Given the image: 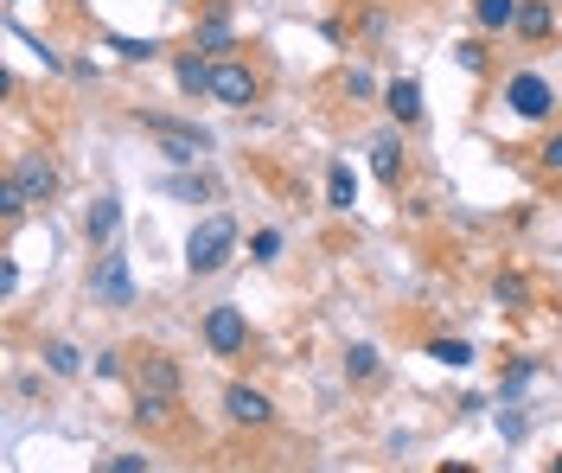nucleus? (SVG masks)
Here are the masks:
<instances>
[{"label": "nucleus", "instance_id": "bb28decb", "mask_svg": "<svg viewBox=\"0 0 562 473\" xmlns=\"http://www.w3.org/2000/svg\"><path fill=\"white\" fill-rule=\"evenodd\" d=\"M454 58L467 65V71H486V45H480V38H467V45H454Z\"/></svg>", "mask_w": 562, "mask_h": 473}, {"label": "nucleus", "instance_id": "c85d7f7f", "mask_svg": "<svg viewBox=\"0 0 562 473\" xmlns=\"http://www.w3.org/2000/svg\"><path fill=\"white\" fill-rule=\"evenodd\" d=\"M537 154H543V167H550V173H562V135H550Z\"/></svg>", "mask_w": 562, "mask_h": 473}, {"label": "nucleus", "instance_id": "dca6fc26", "mask_svg": "<svg viewBox=\"0 0 562 473\" xmlns=\"http://www.w3.org/2000/svg\"><path fill=\"white\" fill-rule=\"evenodd\" d=\"M173 403H179V397H160V391H140V397H135V423H140V429H160V423L173 416Z\"/></svg>", "mask_w": 562, "mask_h": 473}, {"label": "nucleus", "instance_id": "2eb2a0df", "mask_svg": "<svg viewBox=\"0 0 562 473\" xmlns=\"http://www.w3.org/2000/svg\"><path fill=\"white\" fill-rule=\"evenodd\" d=\"M326 205H333V212H351V205H358V180H351L346 160H333V173H326Z\"/></svg>", "mask_w": 562, "mask_h": 473}, {"label": "nucleus", "instance_id": "6e6552de", "mask_svg": "<svg viewBox=\"0 0 562 473\" xmlns=\"http://www.w3.org/2000/svg\"><path fill=\"white\" fill-rule=\"evenodd\" d=\"M13 180H20V192H26L33 205H45V199L58 192V167H52L45 154H20V167H13Z\"/></svg>", "mask_w": 562, "mask_h": 473}, {"label": "nucleus", "instance_id": "f3484780", "mask_svg": "<svg viewBox=\"0 0 562 473\" xmlns=\"http://www.w3.org/2000/svg\"><path fill=\"white\" fill-rule=\"evenodd\" d=\"M179 90H186V97H211V65L205 58H179Z\"/></svg>", "mask_w": 562, "mask_h": 473}, {"label": "nucleus", "instance_id": "f257e3e1", "mask_svg": "<svg viewBox=\"0 0 562 473\" xmlns=\"http://www.w3.org/2000/svg\"><path fill=\"white\" fill-rule=\"evenodd\" d=\"M231 256H237V218H231V212H211V218L186 237V269H192V275H217Z\"/></svg>", "mask_w": 562, "mask_h": 473}, {"label": "nucleus", "instance_id": "4be33fe9", "mask_svg": "<svg viewBox=\"0 0 562 473\" xmlns=\"http://www.w3.org/2000/svg\"><path fill=\"white\" fill-rule=\"evenodd\" d=\"M109 52H122L128 65H147V58L160 52V38H122V33H109Z\"/></svg>", "mask_w": 562, "mask_h": 473}, {"label": "nucleus", "instance_id": "39448f33", "mask_svg": "<svg viewBox=\"0 0 562 473\" xmlns=\"http://www.w3.org/2000/svg\"><path fill=\"white\" fill-rule=\"evenodd\" d=\"M505 103H512V115H525V122H543V115L557 110V90H550V77L518 71L505 83Z\"/></svg>", "mask_w": 562, "mask_h": 473}, {"label": "nucleus", "instance_id": "4468645a", "mask_svg": "<svg viewBox=\"0 0 562 473\" xmlns=\"http://www.w3.org/2000/svg\"><path fill=\"white\" fill-rule=\"evenodd\" d=\"M518 7H525V0H473V20H480L486 33H505V26H518Z\"/></svg>", "mask_w": 562, "mask_h": 473}, {"label": "nucleus", "instance_id": "393cba45", "mask_svg": "<svg viewBox=\"0 0 562 473\" xmlns=\"http://www.w3.org/2000/svg\"><path fill=\"white\" fill-rule=\"evenodd\" d=\"M13 38H20V45L33 52V58H38V65H45V71H65V58H58V52H52L45 38H33V33H26V26H13Z\"/></svg>", "mask_w": 562, "mask_h": 473}, {"label": "nucleus", "instance_id": "2f4dec72", "mask_svg": "<svg viewBox=\"0 0 562 473\" xmlns=\"http://www.w3.org/2000/svg\"><path fill=\"white\" fill-rule=\"evenodd\" d=\"M435 473H473V468H435Z\"/></svg>", "mask_w": 562, "mask_h": 473}, {"label": "nucleus", "instance_id": "5701e85b", "mask_svg": "<svg viewBox=\"0 0 562 473\" xmlns=\"http://www.w3.org/2000/svg\"><path fill=\"white\" fill-rule=\"evenodd\" d=\"M346 378H351V384L378 378V346H351V352H346Z\"/></svg>", "mask_w": 562, "mask_h": 473}, {"label": "nucleus", "instance_id": "a878e982", "mask_svg": "<svg viewBox=\"0 0 562 473\" xmlns=\"http://www.w3.org/2000/svg\"><path fill=\"white\" fill-rule=\"evenodd\" d=\"M249 250H256V262H276V256H281V230H256V237H249Z\"/></svg>", "mask_w": 562, "mask_h": 473}, {"label": "nucleus", "instance_id": "c756f323", "mask_svg": "<svg viewBox=\"0 0 562 473\" xmlns=\"http://www.w3.org/2000/svg\"><path fill=\"white\" fill-rule=\"evenodd\" d=\"M109 473H147V461H140V454H115V461H109Z\"/></svg>", "mask_w": 562, "mask_h": 473}, {"label": "nucleus", "instance_id": "ddd939ff", "mask_svg": "<svg viewBox=\"0 0 562 473\" xmlns=\"http://www.w3.org/2000/svg\"><path fill=\"white\" fill-rule=\"evenodd\" d=\"M518 33L525 38H550L557 33V0H525V7H518Z\"/></svg>", "mask_w": 562, "mask_h": 473}, {"label": "nucleus", "instance_id": "7ed1b4c3", "mask_svg": "<svg viewBox=\"0 0 562 473\" xmlns=\"http://www.w3.org/2000/svg\"><path fill=\"white\" fill-rule=\"evenodd\" d=\"M90 294H97V307H135V275H128V256L103 250L97 275H90Z\"/></svg>", "mask_w": 562, "mask_h": 473}, {"label": "nucleus", "instance_id": "f03ea898", "mask_svg": "<svg viewBox=\"0 0 562 473\" xmlns=\"http://www.w3.org/2000/svg\"><path fill=\"white\" fill-rule=\"evenodd\" d=\"M140 122L160 135V154H167L173 167H192V160L211 147V135H205V128H192V122H167V115H140Z\"/></svg>", "mask_w": 562, "mask_h": 473}, {"label": "nucleus", "instance_id": "f8f14e48", "mask_svg": "<svg viewBox=\"0 0 562 473\" xmlns=\"http://www.w3.org/2000/svg\"><path fill=\"white\" fill-rule=\"evenodd\" d=\"M192 45H199V52H231V45H237V33H231V20H224V7H211L205 20H199V33H192Z\"/></svg>", "mask_w": 562, "mask_h": 473}, {"label": "nucleus", "instance_id": "1a4fd4ad", "mask_svg": "<svg viewBox=\"0 0 562 473\" xmlns=\"http://www.w3.org/2000/svg\"><path fill=\"white\" fill-rule=\"evenodd\" d=\"M140 391H160V397H179V364L167 359V352H147V359L135 364Z\"/></svg>", "mask_w": 562, "mask_h": 473}, {"label": "nucleus", "instance_id": "7c9ffc66", "mask_svg": "<svg viewBox=\"0 0 562 473\" xmlns=\"http://www.w3.org/2000/svg\"><path fill=\"white\" fill-rule=\"evenodd\" d=\"M346 90H351V97H378V83H371L364 71H351V77H346Z\"/></svg>", "mask_w": 562, "mask_h": 473}, {"label": "nucleus", "instance_id": "9b49d317", "mask_svg": "<svg viewBox=\"0 0 562 473\" xmlns=\"http://www.w3.org/2000/svg\"><path fill=\"white\" fill-rule=\"evenodd\" d=\"M384 110L396 115V122H422V83H416V77H396V83H390Z\"/></svg>", "mask_w": 562, "mask_h": 473}, {"label": "nucleus", "instance_id": "0eeeda50", "mask_svg": "<svg viewBox=\"0 0 562 473\" xmlns=\"http://www.w3.org/2000/svg\"><path fill=\"white\" fill-rule=\"evenodd\" d=\"M224 409H231V423H244V429H269V423H276V403L262 397V391H249V384H231V391H224Z\"/></svg>", "mask_w": 562, "mask_h": 473}, {"label": "nucleus", "instance_id": "6ab92c4d", "mask_svg": "<svg viewBox=\"0 0 562 473\" xmlns=\"http://www.w3.org/2000/svg\"><path fill=\"white\" fill-rule=\"evenodd\" d=\"M45 364H52L58 378H77V371H83V352H77L70 339H52V346H45Z\"/></svg>", "mask_w": 562, "mask_h": 473}, {"label": "nucleus", "instance_id": "a211bd4d", "mask_svg": "<svg viewBox=\"0 0 562 473\" xmlns=\"http://www.w3.org/2000/svg\"><path fill=\"white\" fill-rule=\"evenodd\" d=\"M371 173H378L384 185L403 180V154H396V142H378V147H371Z\"/></svg>", "mask_w": 562, "mask_h": 473}, {"label": "nucleus", "instance_id": "423d86ee", "mask_svg": "<svg viewBox=\"0 0 562 473\" xmlns=\"http://www.w3.org/2000/svg\"><path fill=\"white\" fill-rule=\"evenodd\" d=\"M205 346L217 352V359H237V352L249 346L244 307H211V314H205Z\"/></svg>", "mask_w": 562, "mask_h": 473}, {"label": "nucleus", "instance_id": "9d476101", "mask_svg": "<svg viewBox=\"0 0 562 473\" xmlns=\"http://www.w3.org/2000/svg\"><path fill=\"white\" fill-rule=\"evenodd\" d=\"M83 230H90V244H97V250H109V237H115V230H122V199H97V205H90V218H83Z\"/></svg>", "mask_w": 562, "mask_h": 473}, {"label": "nucleus", "instance_id": "b1692460", "mask_svg": "<svg viewBox=\"0 0 562 473\" xmlns=\"http://www.w3.org/2000/svg\"><path fill=\"white\" fill-rule=\"evenodd\" d=\"M492 301H498V307H525L530 301L525 275H498V282H492Z\"/></svg>", "mask_w": 562, "mask_h": 473}, {"label": "nucleus", "instance_id": "aec40b11", "mask_svg": "<svg viewBox=\"0 0 562 473\" xmlns=\"http://www.w3.org/2000/svg\"><path fill=\"white\" fill-rule=\"evenodd\" d=\"M428 359L435 364H473V346H467V339H428Z\"/></svg>", "mask_w": 562, "mask_h": 473}, {"label": "nucleus", "instance_id": "412c9836", "mask_svg": "<svg viewBox=\"0 0 562 473\" xmlns=\"http://www.w3.org/2000/svg\"><path fill=\"white\" fill-rule=\"evenodd\" d=\"M26 205H33V199H26V192H20V180L7 173V180H0V218L20 224V218H26Z\"/></svg>", "mask_w": 562, "mask_h": 473}, {"label": "nucleus", "instance_id": "cd10ccee", "mask_svg": "<svg viewBox=\"0 0 562 473\" xmlns=\"http://www.w3.org/2000/svg\"><path fill=\"white\" fill-rule=\"evenodd\" d=\"M530 371H537L530 359H518L512 371H505V397H512V391H525V384H530Z\"/></svg>", "mask_w": 562, "mask_h": 473}, {"label": "nucleus", "instance_id": "473e14b6", "mask_svg": "<svg viewBox=\"0 0 562 473\" xmlns=\"http://www.w3.org/2000/svg\"><path fill=\"white\" fill-rule=\"evenodd\" d=\"M550 473H562V454H557V461H550Z\"/></svg>", "mask_w": 562, "mask_h": 473}, {"label": "nucleus", "instance_id": "20e7f679", "mask_svg": "<svg viewBox=\"0 0 562 473\" xmlns=\"http://www.w3.org/2000/svg\"><path fill=\"white\" fill-rule=\"evenodd\" d=\"M211 103H224V110H249V103H256V71L237 65V58H217V65H211Z\"/></svg>", "mask_w": 562, "mask_h": 473}]
</instances>
